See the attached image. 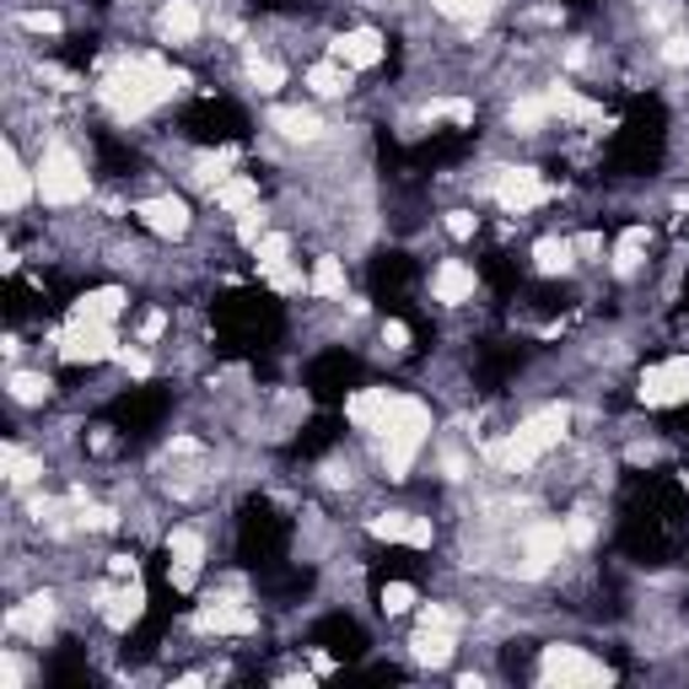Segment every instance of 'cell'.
<instances>
[{"label": "cell", "mask_w": 689, "mask_h": 689, "mask_svg": "<svg viewBox=\"0 0 689 689\" xmlns=\"http://www.w3.org/2000/svg\"><path fill=\"white\" fill-rule=\"evenodd\" d=\"M184 86H189L184 71H167L157 54H135V60L114 65L97 92H103V103H108L119 119H140V114H152L157 103H167L173 92H184Z\"/></svg>", "instance_id": "cell-1"}, {"label": "cell", "mask_w": 689, "mask_h": 689, "mask_svg": "<svg viewBox=\"0 0 689 689\" xmlns=\"http://www.w3.org/2000/svg\"><path fill=\"white\" fill-rule=\"evenodd\" d=\"M566 426H571V409L566 405H550V409H539V415H528L523 426H518L512 437H501L486 458L495 463V469H507V474H523V469H533L550 447H561Z\"/></svg>", "instance_id": "cell-2"}, {"label": "cell", "mask_w": 689, "mask_h": 689, "mask_svg": "<svg viewBox=\"0 0 689 689\" xmlns=\"http://www.w3.org/2000/svg\"><path fill=\"white\" fill-rule=\"evenodd\" d=\"M377 437H383V469H388V480H405L409 463H415V452H420L426 437H431V409L420 405L415 394H399L394 409L383 415Z\"/></svg>", "instance_id": "cell-3"}, {"label": "cell", "mask_w": 689, "mask_h": 689, "mask_svg": "<svg viewBox=\"0 0 689 689\" xmlns=\"http://www.w3.org/2000/svg\"><path fill=\"white\" fill-rule=\"evenodd\" d=\"M39 200L43 205H76L86 200V167L71 146H49L39 163Z\"/></svg>", "instance_id": "cell-4"}, {"label": "cell", "mask_w": 689, "mask_h": 689, "mask_svg": "<svg viewBox=\"0 0 689 689\" xmlns=\"http://www.w3.org/2000/svg\"><path fill=\"white\" fill-rule=\"evenodd\" d=\"M54 345H60L65 362H76V366L119 356V334H114V324H103V319H76V313H71V324L54 334Z\"/></svg>", "instance_id": "cell-5"}, {"label": "cell", "mask_w": 689, "mask_h": 689, "mask_svg": "<svg viewBox=\"0 0 689 689\" xmlns=\"http://www.w3.org/2000/svg\"><path fill=\"white\" fill-rule=\"evenodd\" d=\"M544 685H561V689H593V685H608V674L598 657H587L582 647H550L544 651Z\"/></svg>", "instance_id": "cell-6"}, {"label": "cell", "mask_w": 689, "mask_h": 689, "mask_svg": "<svg viewBox=\"0 0 689 689\" xmlns=\"http://www.w3.org/2000/svg\"><path fill=\"white\" fill-rule=\"evenodd\" d=\"M490 195H495L501 210L523 216V210H533V205L550 200V184H544L533 167H501V173H495V184H490Z\"/></svg>", "instance_id": "cell-7"}, {"label": "cell", "mask_w": 689, "mask_h": 689, "mask_svg": "<svg viewBox=\"0 0 689 689\" xmlns=\"http://www.w3.org/2000/svg\"><path fill=\"white\" fill-rule=\"evenodd\" d=\"M200 566H205V539L195 528H173V533H167V582H173L178 593H189Z\"/></svg>", "instance_id": "cell-8"}, {"label": "cell", "mask_w": 689, "mask_h": 689, "mask_svg": "<svg viewBox=\"0 0 689 689\" xmlns=\"http://www.w3.org/2000/svg\"><path fill=\"white\" fill-rule=\"evenodd\" d=\"M685 399H689V356H674V362L651 366L641 377V405L668 409V405H685Z\"/></svg>", "instance_id": "cell-9"}, {"label": "cell", "mask_w": 689, "mask_h": 689, "mask_svg": "<svg viewBox=\"0 0 689 689\" xmlns=\"http://www.w3.org/2000/svg\"><path fill=\"white\" fill-rule=\"evenodd\" d=\"M195 625H200L205 636H253V630H259V614L243 608L238 598H210V604L195 614Z\"/></svg>", "instance_id": "cell-10"}, {"label": "cell", "mask_w": 689, "mask_h": 689, "mask_svg": "<svg viewBox=\"0 0 689 689\" xmlns=\"http://www.w3.org/2000/svg\"><path fill=\"white\" fill-rule=\"evenodd\" d=\"M566 528L561 523H539L528 528V550H523V576H544V571L555 566L561 555H566Z\"/></svg>", "instance_id": "cell-11"}, {"label": "cell", "mask_w": 689, "mask_h": 689, "mask_svg": "<svg viewBox=\"0 0 689 689\" xmlns=\"http://www.w3.org/2000/svg\"><path fill=\"white\" fill-rule=\"evenodd\" d=\"M28 195H39V173H28L22 157H17V146L6 140V146H0V205H6V210H22Z\"/></svg>", "instance_id": "cell-12"}, {"label": "cell", "mask_w": 689, "mask_h": 689, "mask_svg": "<svg viewBox=\"0 0 689 689\" xmlns=\"http://www.w3.org/2000/svg\"><path fill=\"white\" fill-rule=\"evenodd\" d=\"M135 216H140V227H146V232H157V238H184V232H189V205L173 200V195L135 205Z\"/></svg>", "instance_id": "cell-13"}, {"label": "cell", "mask_w": 689, "mask_h": 689, "mask_svg": "<svg viewBox=\"0 0 689 689\" xmlns=\"http://www.w3.org/2000/svg\"><path fill=\"white\" fill-rule=\"evenodd\" d=\"M97 608H103V619H108L114 630H129V625L140 619V608H146V593H140V582L129 576L119 593H114V587H97Z\"/></svg>", "instance_id": "cell-14"}, {"label": "cell", "mask_w": 689, "mask_h": 689, "mask_svg": "<svg viewBox=\"0 0 689 689\" xmlns=\"http://www.w3.org/2000/svg\"><path fill=\"white\" fill-rule=\"evenodd\" d=\"M334 60L351 65V71H372V65H383V39L372 28H351V33L334 39Z\"/></svg>", "instance_id": "cell-15"}, {"label": "cell", "mask_w": 689, "mask_h": 689, "mask_svg": "<svg viewBox=\"0 0 689 689\" xmlns=\"http://www.w3.org/2000/svg\"><path fill=\"white\" fill-rule=\"evenodd\" d=\"M431 296H437L442 307L469 302V296H474V270H469L463 259H442V264H437V275H431Z\"/></svg>", "instance_id": "cell-16"}, {"label": "cell", "mask_w": 689, "mask_h": 689, "mask_svg": "<svg viewBox=\"0 0 689 689\" xmlns=\"http://www.w3.org/2000/svg\"><path fill=\"white\" fill-rule=\"evenodd\" d=\"M372 539L426 550V544H431V523H426V518H409V512H388V518H372Z\"/></svg>", "instance_id": "cell-17"}, {"label": "cell", "mask_w": 689, "mask_h": 689, "mask_svg": "<svg viewBox=\"0 0 689 689\" xmlns=\"http://www.w3.org/2000/svg\"><path fill=\"white\" fill-rule=\"evenodd\" d=\"M200 28H205V17H200L195 0H167L163 17H157V33H163L167 43H195L200 39Z\"/></svg>", "instance_id": "cell-18"}, {"label": "cell", "mask_w": 689, "mask_h": 689, "mask_svg": "<svg viewBox=\"0 0 689 689\" xmlns=\"http://www.w3.org/2000/svg\"><path fill=\"white\" fill-rule=\"evenodd\" d=\"M394 399H399V394H388V388H362L356 399H345V415H351L362 431H377V426H383V415L394 409Z\"/></svg>", "instance_id": "cell-19"}, {"label": "cell", "mask_w": 689, "mask_h": 689, "mask_svg": "<svg viewBox=\"0 0 689 689\" xmlns=\"http://www.w3.org/2000/svg\"><path fill=\"white\" fill-rule=\"evenodd\" d=\"M452 647H458V630H442V625H420V636L409 641L415 662H426V668H442L452 657Z\"/></svg>", "instance_id": "cell-20"}, {"label": "cell", "mask_w": 689, "mask_h": 689, "mask_svg": "<svg viewBox=\"0 0 689 689\" xmlns=\"http://www.w3.org/2000/svg\"><path fill=\"white\" fill-rule=\"evenodd\" d=\"M544 103H550V114L576 119V124H598V119H604V108H598V103H587V97H576L571 86H550V92H544Z\"/></svg>", "instance_id": "cell-21"}, {"label": "cell", "mask_w": 689, "mask_h": 689, "mask_svg": "<svg viewBox=\"0 0 689 689\" xmlns=\"http://www.w3.org/2000/svg\"><path fill=\"white\" fill-rule=\"evenodd\" d=\"M571 253H576V243H566V238H539L533 243V270L539 275H566Z\"/></svg>", "instance_id": "cell-22"}, {"label": "cell", "mask_w": 689, "mask_h": 689, "mask_svg": "<svg viewBox=\"0 0 689 689\" xmlns=\"http://www.w3.org/2000/svg\"><path fill=\"white\" fill-rule=\"evenodd\" d=\"M49 619H54V598H28L22 608H11V614H6V625H11V630H22V636H43V630H49Z\"/></svg>", "instance_id": "cell-23"}, {"label": "cell", "mask_w": 689, "mask_h": 689, "mask_svg": "<svg viewBox=\"0 0 689 689\" xmlns=\"http://www.w3.org/2000/svg\"><path fill=\"white\" fill-rule=\"evenodd\" d=\"M210 195H216V205H221L227 216H243V210L259 205V184H253V178H227V184H216Z\"/></svg>", "instance_id": "cell-24"}, {"label": "cell", "mask_w": 689, "mask_h": 689, "mask_svg": "<svg viewBox=\"0 0 689 689\" xmlns=\"http://www.w3.org/2000/svg\"><path fill=\"white\" fill-rule=\"evenodd\" d=\"M647 243H651L647 227H625V238L614 243V270H619V275H636V270H641V253H647Z\"/></svg>", "instance_id": "cell-25"}, {"label": "cell", "mask_w": 689, "mask_h": 689, "mask_svg": "<svg viewBox=\"0 0 689 689\" xmlns=\"http://www.w3.org/2000/svg\"><path fill=\"white\" fill-rule=\"evenodd\" d=\"M119 313H124V291H114V285L86 291L82 302H76V319H103V324H114Z\"/></svg>", "instance_id": "cell-26"}, {"label": "cell", "mask_w": 689, "mask_h": 689, "mask_svg": "<svg viewBox=\"0 0 689 689\" xmlns=\"http://www.w3.org/2000/svg\"><path fill=\"white\" fill-rule=\"evenodd\" d=\"M307 86H313L319 97H345V92H351V65L324 60V65H313V71H307Z\"/></svg>", "instance_id": "cell-27"}, {"label": "cell", "mask_w": 689, "mask_h": 689, "mask_svg": "<svg viewBox=\"0 0 689 689\" xmlns=\"http://www.w3.org/2000/svg\"><path fill=\"white\" fill-rule=\"evenodd\" d=\"M275 129H281L285 140H319V129H324V124H319V114H307V108H281V114H275Z\"/></svg>", "instance_id": "cell-28"}, {"label": "cell", "mask_w": 689, "mask_h": 689, "mask_svg": "<svg viewBox=\"0 0 689 689\" xmlns=\"http://www.w3.org/2000/svg\"><path fill=\"white\" fill-rule=\"evenodd\" d=\"M307 291H313V296H345V264H340V259H319Z\"/></svg>", "instance_id": "cell-29"}, {"label": "cell", "mask_w": 689, "mask_h": 689, "mask_svg": "<svg viewBox=\"0 0 689 689\" xmlns=\"http://www.w3.org/2000/svg\"><path fill=\"white\" fill-rule=\"evenodd\" d=\"M285 253H291V238H281V232H264L259 243H253V259H259V275H270V270H281Z\"/></svg>", "instance_id": "cell-30"}, {"label": "cell", "mask_w": 689, "mask_h": 689, "mask_svg": "<svg viewBox=\"0 0 689 689\" xmlns=\"http://www.w3.org/2000/svg\"><path fill=\"white\" fill-rule=\"evenodd\" d=\"M0 458H6V474H11V486H33V480L43 474V463H39V458H28L22 447H6Z\"/></svg>", "instance_id": "cell-31"}, {"label": "cell", "mask_w": 689, "mask_h": 689, "mask_svg": "<svg viewBox=\"0 0 689 689\" xmlns=\"http://www.w3.org/2000/svg\"><path fill=\"white\" fill-rule=\"evenodd\" d=\"M43 394H49V383L39 372H11V399L17 405H43Z\"/></svg>", "instance_id": "cell-32"}, {"label": "cell", "mask_w": 689, "mask_h": 689, "mask_svg": "<svg viewBox=\"0 0 689 689\" xmlns=\"http://www.w3.org/2000/svg\"><path fill=\"white\" fill-rule=\"evenodd\" d=\"M248 82L259 86V92H281L285 71L275 65V60H259V54H253V60H248Z\"/></svg>", "instance_id": "cell-33"}, {"label": "cell", "mask_w": 689, "mask_h": 689, "mask_svg": "<svg viewBox=\"0 0 689 689\" xmlns=\"http://www.w3.org/2000/svg\"><path fill=\"white\" fill-rule=\"evenodd\" d=\"M442 17H452V22H474V17H486L495 0H431Z\"/></svg>", "instance_id": "cell-34"}, {"label": "cell", "mask_w": 689, "mask_h": 689, "mask_svg": "<svg viewBox=\"0 0 689 689\" xmlns=\"http://www.w3.org/2000/svg\"><path fill=\"white\" fill-rule=\"evenodd\" d=\"M544 119H550V103H544V97H523V103L512 108V124H518V129H533V124H544Z\"/></svg>", "instance_id": "cell-35"}, {"label": "cell", "mask_w": 689, "mask_h": 689, "mask_svg": "<svg viewBox=\"0 0 689 689\" xmlns=\"http://www.w3.org/2000/svg\"><path fill=\"white\" fill-rule=\"evenodd\" d=\"M409 604H415V587H409V582H388V587H383V608H388V614H405Z\"/></svg>", "instance_id": "cell-36"}, {"label": "cell", "mask_w": 689, "mask_h": 689, "mask_svg": "<svg viewBox=\"0 0 689 689\" xmlns=\"http://www.w3.org/2000/svg\"><path fill=\"white\" fill-rule=\"evenodd\" d=\"M420 625H442V630H458V614L447 604H426L420 608Z\"/></svg>", "instance_id": "cell-37"}, {"label": "cell", "mask_w": 689, "mask_h": 689, "mask_svg": "<svg viewBox=\"0 0 689 689\" xmlns=\"http://www.w3.org/2000/svg\"><path fill=\"white\" fill-rule=\"evenodd\" d=\"M22 28H28V33H60V17H54V11H28Z\"/></svg>", "instance_id": "cell-38"}, {"label": "cell", "mask_w": 689, "mask_h": 689, "mask_svg": "<svg viewBox=\"0 0 689 689\" xmlns=\"http://www.w3.org/2000/svg\"><path fill=\"white\" fill-rule=\"evenodd\" d=\"M447 232L463 243V238H474V216L469 210H447Z\"/></svg>", "instance_id": "cell-39"}, {"label": "cell", "mask_w": 689, "mask_h": 689, "mask_svg": "<svg viewBox=\"0 0 689 689\" xmlns=\"http://www.w3.org/2000/svg\"><path fill=\"white\" fill-rule=\"evenodd\" d=\"M383 345H388V351H409V328L399 324V319H388V324H383Z\"/></svg>", "instance_id": "cell-40"}, {"label": "cell", "mask_w": 689, "mask_h": 689, "mask_svg": "<svg viewBox=\"0 0 689 689\" xmlns=\"http://www.w3.org/2000/svg\"><path fill=\"white\" fill-rule=\"evenodd\" d=\"M119 362L135 372V377H152V356L146 351H119Z\"/></svg>", "instance_id": "cell-41"}, {"label": "cell", "mask_w": 689, "mask_h": 689, "mask_svg": "<svg viewBox=\"0 0 689 689\" xmlns=\"http://www.w3.org/2000/svg\"><path fill=\"white\" fill-rule=\"evenodd\" d=\"M662 60H668V65H685V60H689V39H668V43H662Z\"/></svg>", "instance_id": "cell-42"}, {"label": "cell", "mask_w": 689, "mask_h": 689, "mask_svg": "<svg viewBox=\"0 0 689 689\" xmlns=\"http://www.w3.org/2000/svg\"><path fill=\"white\" fill-rule=\"evenodd\" d=\"M163 313H146V324H140V340H157V334H163Z\"/></svg>", "instance_id": "cell-43"}, {"label": "cell", "mask_w": 689, "mask_h": 689, "mask_svg": "<svg viewBox=\"0 0 689 689\" xmlns=\"http://www.w3.org/2000/svg\"><path fill=\"white\" fill-rule=\"evenodd\" d=\"M576 253H604V238H593V232H587V238H576Z\"/></svg>", "instance_id": "cell-44"}, {"label": "cell", "mask_w": 689, "mask_h": 689, "mask_svg": "<svg viewBox=\"0 0 689 689\" xmlns=\"http://www.w3.org/2000/svg\"><path fill=\"white\" fill-rule=\"evenodd\" d=\"M685 490H689V474H685Z\"/></svg>", "instance_id": "cell-45"}]
</instances>
